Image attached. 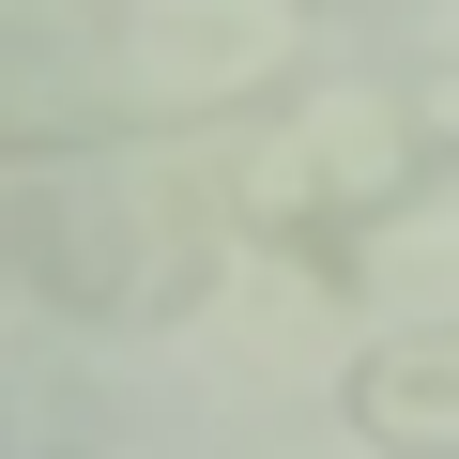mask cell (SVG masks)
Here are the masks:
<instances>
[{"mask_svg": "<svg viewBox=\"0 0 459 459\" xmlns=\"http://www.w3.org/2000/svg\"><path fill=\"white\" fill-rule=\"evenodd\" d=\"M337 429L368 459H459V322H383L337 368Z\"/></svg>", "mask_w": 459, "mask_h": 459, "instance_id": "obj_3", "label": "cell"}, {"mask_svg": "<svg viewBox=\"0 0 459 459\" xmlns=\"http://www.w3.org/2000/svg\"><path fill=\"white\" fill-rule=\"evenodd\" d=\"M230 261V230L214 199L123 169V153H31V169H0V276H16L31 307L92 322V337H153L214 291Z\"/></svg>", "mask_w": 459, "mask_h": 459, "instance_id": "obj_2", "label": "cell"}, {"mask_svg": "<svg viewBox=\"0 0 459 459\" xmlns=\"http://www.w3.org/2000/svg\"><path fill=\"white\" fill-rule=\"evenodd\" d=\"M31 153H62V138H47V92H31V31H0V169H31Z\"/></svg>", "mask_w": 459, "mask_h": 459, "instance_id": "obj_4", "label": "cell"}, {"mask_svg": "<svg viewBox=\"0 0 459 459\" xmlns=\"http://www.w3.org/2000/svg\"><path fill=\"white\" fill-rule=\"evenodd\" d=\"M444 184H459V62H352V77H291L276 108H246L214 138L199 199L230 246H261L291 276H352Z\"/></svg>", "mask_w": 459, "mask_h": 459, "instance_id": "obj_1", "label": "cell"}]
</instances>
